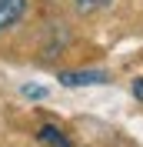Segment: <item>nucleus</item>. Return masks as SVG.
Wrapping results in <instances>:
<instances>
[{"mask_svg":"<svg viewBox=\"0 0 143 147\" xmlns=\"http://www.w3.org/2000/svg\"><path fill=\"white\" fill-rule=\"evenodd\" d=\"M80 10H103V7H110V3H116V0H73Z\"/></svg>","mask_w":143,"mask_h":147,"instance_id":"5","label":"nucleus"},{"mask_svg":"<svg viewBox=\"0 0 143 147\" xmlns=\"http://www.w3.org/2000/svg\"><path fill=\"white\" fill-rule=\"evenodd\" d=\"M27 13V0H0V34L17 27Z\"/></svg>","mask_w":143,"mask_h":147,"instance_id":"2","label":"nucleus"},{"mask_svg":"<svg viewBox=\"0 0 143 147\" xmlns=\"http://www.w3.org/2000/svg\"><path fill=\"white\" fill-rule=\"evenodd\" d=\"M130 90H133V97H136V100L143 104V77H136V80H133V87H130Z\"/></svg>","mask_w":143,"mask_h":147,"instance_id":"6","label":"nucleus"},{"mask_svg":"<svg viewBox=\"0 0 143 147\" xmlns=\"http://www.w3.org/2000/svg\"><path fill=\"white\" fill-rule=\"evenodd\" d=\"M57 80L63 87H100V84H110L107 70H63L57 74Z\"/></svg>","mask_w":143,"mask_h":147,"instance_id":"1","label":"nucleus"},{"mask_svg":"<svg viewBox=\"0 0 143 147\" xmlns=\"http://www.w3.org/2000/svg\"><path fill=\"white\" fill-rule=\"evenodd\" d=\"M20 94H23L27 100H43V97H50V90H47V87H37V84H23Z\"/></svg>","mask_w":143,"mask_h":147,"instance_id":"4","label":"nucleus"},{"mask_svg":"<svg viewBox=\"0 0 143 147\" xmlns=\"http://www.w3.org/2000/svg\"><path fill=\"white\" fill-rule=\"evenodd\" d=\"M37 140H40V144H47V147H73L70 140L63 137V130L53 127V124H43V127L37 130Z\"/></svg>","mask_w":143,"mask_h":147,"instance_id":"3","label":"nucleus"}]
</instances>
